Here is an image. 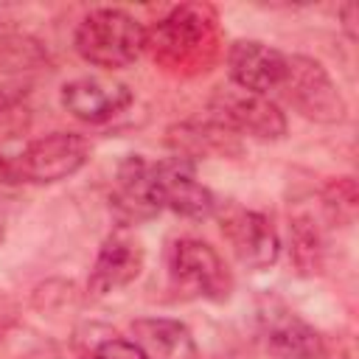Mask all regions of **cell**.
Returning a JSON list of instances; mask_svg holds the SVG:
<instances>
[{
	"label": "cell",
	"mask_w": 359,
	"mask_h": 359,
	"mask_svg": "<svg viewBox=\"0 0 359 359\" xmlns=\"http://www.w3.org/2000/svg\"><path fill=\"white\" fill-rule=\"evenodd\" d=\"M73 42L84 62L118 70L146 50V28L123 8H93L79 22Z\"/></svg>",
	"instance_id": "obj_2"
},
{
	"label": "cell",
	"mask_w": 359,
	"mask_h": 359,
	"mask_svg": "<svg viewBox=\"0 0 359 359\" xmlns=\"http://www.w3.org/2000/svg\"><path fill=\"white\" fill-rule=\"evenodd\" d=\"M129 84L104 76H81L62 87V107L84 123H107L132 104Z\"/></svg>",
	"instance_id": "obj_11"
},
{
	"label": "cell",
	"mask_w": 359,
	"mask_h": 359,
	"mask_svg": "<svg viewBox=\"0 0 359 359\" xmlns=\"http://www.w3.org/2000/svg\"><path fill=\"white\" fill-rule=\"evenodd\" d=\"M90 157V143L76 132H50L31 140L8 165L14 177L28 182H59L76 174Z\"/></svg>",
	"instance_id": "obj_6"
},
{
	"label": "cell",
	"mask_w": 359,
	"mask_h": 359,
	"mask_svg": "<svg viewBox=\"0 0 359 359\" xmlns=\"http://www.w3.org/2000/svg\"><path fill=\"white\" fill-rule=\"evenodd\" d=\"M289 236H292V258L300 266V272H314L323 255V233L314 224V219L309 213L294 216L289 224Z\"/></svg>",
	"instance_id": "obj_17"
},
{
	"label": "cell",
	"mask_w": 359,
	"mask_h": 359,
	"mask_svg": "<svg viewBox=\"0 0 359 359\" xmlns=\"http://www.w3.org/2000/svg\"><path fill=\"white\" fill-rule=\"evenodd\" d=\"M222 236L227 238L233 255L250 269H266L280 255V238L272 222L250 208L224 205L219 213Z\"/></svg>",
	"instance_id": "obj_8"
},
{
	"label": "cell",
	"mask_w": 359,
	"mask_h": 359,
	"mask_svg": "<svg viewBox=\"0 0 359 359\" xmlns=\"http://www.w3.org/2000/svg\"><path fill=\"white\" fill-rule=\"evenodd\" d=\"M286 101L309 121L317 123H342L348 104L328 76V70L309 56H286V79L280 84Z\"/></svg>",
	"instance_id": "obj_4"
},
{
	"label": "cell",
	"mask_w": 359,
	"mask_h": 359,
	"mask_svg": "<svg viewBox=\"0 0 359 359\" xmlns=\"http://www.w3.org/2000/svg\"><path fill=\"white\" fill-rule=\"evenodd\" d=\"M339 14H342V28H345L348 39H356V14H359V6L356 3H345Z\"/></svg>",
	"instance_id": "obj_20"
},
{
	"label": "cell",
	"mask_w": 359,
	"mask_h": 359,
	"mask_svg": "<svg viewBox=\"0 0 359 359\" xmlns=\"http://www.w3.org/2000/svg\"><path fill=\"white\" fill-rule=\"evenodd\" d=\"M208 109L210 121L222 123L233 135H250L258 140H278L286 135V118L278 104L241 87H219Z\"/></svg>",
	"instance_id": "obj_5"
},
{
	"label": "cell",
	"mask_w": 359,
	"mask_h": 359,
	"mask_svg": "<svg viewBox=\"0 0 359 359\" xmlns=\"http://www.w3.org/2000/svg\"><path fill=\"white\" fill-rule=\"evenodd\" d=\"M95 359H146V356H143V351H140L132 339L112 337V339L98 342V348H95Z\"/></svg>",
	"instance_id": "obj_19"
},
{
	"label": "cell",
	"mask_w": 359,
	"mask_h": 359,
	"mask_svg": "<svg viewBox=\"0 0 359 359\" xmlns=\"http://www.w3.org/2000/svg\"><path fill=\"white\" fill-rule=\"evenodd\" d=\"M168 278L188 297L224 303L233 292V275L224 258L199 238H177L168 247Z\"/></svg>",
	"instance_id": "obj_3"
},
{
	"label": "cell",
	"mask_w": 359,
	"mask_h": 359,
	"mask_svg": "<svg viewBox=\"0 0 359 359\" xmlns=\"http://www.w3.org/2000/svg\"><path fill=\"white\" fill-rule=\"evenodd\" d=\"M323 205L331 222L337 224H351L356 219V208H359V191L353 177H339L331 180L323 191Z\"/></svg>",
	"instance_id": "obj_18"
},
{
	"label": "cell",
	"mask_w": 359,
	"mask_h": 359,
	"mask_svg": "<svg viewBox=\"0 0 359 359\" xmlns=\"http://www.w3.org/2000/svg\"><path fill=\"white\" fill-rule=\"evenodd\" d=\"M227 73L236 87L269 95L286 79V53L258 39H238L227 50Z\"/></svg>",
	"instance_id": "obj_12"
},
{
	"label": "cell",
	"mask_w": 359,
	"mask_h": 359,
	"mask_svg": "<svg viewBox=\"0 0 359 359\" xmlns=\"http://www.w3.org/2000/svg\"><path fill=\"white\" fill-rule=\"evenodd\" d=\"M112 208L123 222H143L163 210L157 199V185H154V163L143 160L140 154H129L118 165Z\"/></svg>",
	"instance_id": "obj_13"
},
{
	"label": "cell",
	"mask_w": 359,
	"mask_h": 359,
	"mask_svg": "<svg viewBox=\"0 0 359 359\" xmlns=\"http://www.w3.org/2000/svg\"><path fill=\"white\" fill-rule=\"evenodd\" d=\"M0 238H3V219H0Z\"/></svg>",
	"instance_id": "obj_22"
},
{
	"label": "cell",
	"mask_w": 359,
	"mask_h": 359,
	"mask_svg": "<svg viewBox=\"0 0 359 359\" xmlns=\"http://www.w3.org/2000/svg\"><path fill=\"white\" fill-rule=\"evenodd\" d=\"M143 261H146V250L135 233H129L126 227L109 233L95 255L90 278H87L90 294L104 297V294H112V292L129 286L140 275Z\"/></svg>",
	"instance_id": "obj_10"
},
{
	"label": "cell",
	"mask_w": 359,
	"mask_h": 359,
	"mask_svg": "<svg viewBox=\"0 0 359 359\" xmlns=\"http://www.w3.org/2000/svg\"><path fill=\"white\" fill-rule=\"evenodd\" d=\"M258 334L269 359H325V342L314 325L297 317L278 297H264L258 306Z\"/></svg>",
	"instance_id": "obj_7"
},
{
	"label": "cell",
	"mask_w": 359,
	"mask_h": 359,
	"mask_svg": "<svg viewBox=\"0 0 359 359\" xmlns=\"http://www.w3.org/2000/svg\"><path fill=\"white\" fill-rule=\"evenodd\" d=\"M168 143L177 149V157H185L191 163L196 157H205V154H227L230 146L238 151L236 135L230 129H224L222 123H216V121L174 126L171 135H168Z\"/></svg>",
	"instance_id": "obj_16"
},
{
	"label": "cell",
	"mask_w": 359,
	"mask_h": 359,
	"mask_svg": "<svg viewBox=\"0 0 359 359\" xmlns=\"http://www.w3.org/2000/svg\"><path fill=\"white\" fill-rule=\"evenodd\" d=\"M14 314H17V311H14L11 300L0 294V337H3V334H6L11 325H14Z\"/></svg>",
	"instance_id": "obj_21"
},
{
	"label": "cell",
	"mask_w": 359,
	"mask_h": 359,
	"mask_svg": "<svg viewBox=\"0 0 359 359\" xmlns=\"http://www.w3.org/2000/svg\"><path fill=\"white\" fill-rule=\"evenodd\" d=\"M48 67L45 50L28 36L0 39V107L14 104Z\"/></svg>",
	"instance_id": "obj_14"
},
{
	"label": "cell",
	"mask_w": 359,
	"mask_h": 359,
	"mask_svg": "<svg viewBox=\"0 0 359 359\" xmlns=\"http://www.w3.org/2000/svg\"><path fill=\"white\" fill-rule=\"evenodd\" d=\"M154 185H157L160 208H168L180 216L208 219L219 208L213 191L194 180V163L185 157L154 163Z\"/></svg>",
	"instance_id": "obj_9"
},
{
	"label": "cell",
	"mask_w": 359,
	"mask_h": 359,
	"mask_svg": "<svg viewBox=\"0 0 359 359\" xmlns=\"http://www.w3.org/2000/svg\"><path fill=\"white\" fill-rule=\"evenodd\" d=\"M146 48L165 67H196L216 53V14L210 6H177L165 14L151 34L146 31Z\"/></svg>",
	"instance_id": "obj_1"
},
{
	"label": "cell",
	"mask_w": 359,
	"mask_h": 359,
	"mask_svg": "<svg viewBox=\"0 0 359 359\" xmlns=\"http://www.w3.org/2000/svg\"><path fill=\"white\" fill-rule=\"evenodd\" d=\"M132 342L146 359H196V342L185 323L171 317H143L129 325Z\"/></svg>",
	"instance_id": "obj_15"
}]
</instances>
